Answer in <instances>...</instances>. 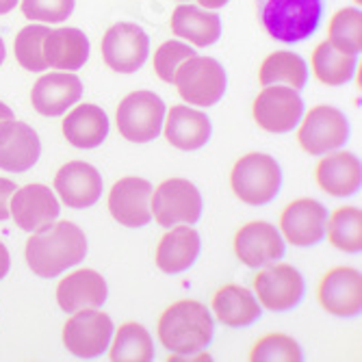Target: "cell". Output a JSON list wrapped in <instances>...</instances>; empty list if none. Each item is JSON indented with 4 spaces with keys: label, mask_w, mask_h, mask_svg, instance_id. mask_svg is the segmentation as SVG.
<instances>
[{
    "label": "cell",
    "mask_w": 362,
    "mask_h": 362,
    "mask_svg": "<svg viewBox=\"0 0 362 362\" xmlns=\"http://www.w3.org/2000/svg\"><path fill=\"white\" fill-rule=\"evenodd\" d=\"M204 200L197 187L185 178H170L152 191V217L160 228L193 226L202 219Z\"/></svg>",
    "instance_id": "7"
},
{
    "label": "cell",
    "mask_w": 362,
    "mask_h": 362,
    "mask_svg": "<svg viewBox=\"0 0 362 362\" xmlns=\"http://www.w3.org/2000/svg\"><path fill=\"white\" fill-rule=\"evenodd\" d=\"M16 119V115H13V111L0 100V124H5V122H13Z\"/></svg>",
    "instance_id": "41"
},
{
    "label": "cell",
    "mask_w": 362,
    "mask_h": 362,
    "mask_svg": "<svg viewBox=\"0 0 362 362\" xmlns=\"http://www.w3.org/2000/svg\"><path fill=\"white\" fill-rule=\"evenodd\" d=\"M109 117L103 107L98 105H81L72 107V111L63 117L61 130L63 137L70 141V146L81 150L100 148L109 137Z\"/></svg>",
    "instance_id": "25"
},
{
    "label": "cell",
    "mask_w": 362,
    "mask_h": 362,
    "mask_svg": "<svg viewBox=\"0 0 362 362\" xmlns=\"http://www.w3.org/2000/svg\"><path fill=\"white\" fill-rule=\"evenodd\" d=\"M325 0H256V16L262 30L276 42L300 44L321 26Z\"/></svg>",
    "instance_id": "3"
},
{
    "label": "cell",
    "mask_w": 362,
    "mask_h": 362,
    "mask_svg": "<svg viewBox=\"0 0 362 362\" xmlns=\"http://www.w3.org/2000/svg\"><path fill=\"white\" fill-rule=\"evenodd\" d=\"M5 54H7V50H5V42H3V37H0V65H3V61H5Z\"/></svg>",
    "instance_id": "43"
},
{
    "label": "cell",
    "mask_w": 362,
    "mask_h": 362,
    "mask_svg": "<svg viewBox=\"0 0 362 362\" xmlns=\"http://www.w3.org/2000/svg\"><path fill=\"white\" fill-rule=\"evenodd\" d=\"M42 156L40 135L24 122L0 124V170L24 174L35 168Z\"/></svg>",
    "instance_id": "19"
},
{
    "label": "cell",
    "mask_w": 362,
    "mask_h": 362,
    "mask_svg": "<svg viewBox=\"0 0 362 362\" xmlns=\"http://www.w3.org/2000/svg\"><path fill=\"white\" fill-rule=\"evenodd\" d=\"M109 298L107 280L93 269H78L57 286V304L65 315L103 308Z\"/></svg>",
    "instance_id": "21"
},
{
    "label": "cell",
    "mask_w": 362,
    "mask_h": 362,
    "mask_svg": "<svg viewBox=\"0 0 362 362\" xmlns=\"http://www.w3.org/2000/svg\"><path fill=\"white\" fill-rule=\"evenodd\" d=\"M174 85L178 95L191 107H215L228 87L223 65L213 57H191L187 59L176 76Z\"/></svg>",
    "instance_id": "6"
},
{
    "label": "cell",
    "mask_w": 362,
    "mask_h": 362,
    "mask_svg": "<svg viewBox=\"0 0 362 362\" xmlns=\"http://www.w3.org/2000/svg\"><path fill=\"white\" fill-rule=\"evenodd\" d=\"M83 91V83L76 74L50 72L33 85L30 105L44 117H61L81 103Z\"/></svg>",
    "instance_id": "18"
},
{
    "label": "cell",
    "mask_w": 362,
    "mask_h": 362,
    "mask_svg": "<svg viewBox=\"0 0 362 362\" xmlns=\"http://www.w3.org/2000/svg\"><path fill=\"white\" fill-rule=\"evenodd\" d=\"M113 339V321L100 308L74 313L63 325V345L78 358L103 356Z\"/></svg>",
    "instance_id": "12"
},
{
    "label": "cell",
    "mask_w": 362,
    "mask_h": 362,
    "mask_svg": "<svg viewBox=\"0 0 362 362\" xmlns=\"http://www.w3.org/2000/svg\"><path fill=\"white\" fill-rule=\"evenodd\" d=\"M230 187L241 202L250 206H267L282 189V170L274 156L250 152L235 163L230 172Z\"/></svg>",
    "instance_id": "4"
},
{
    "label": "cell",
    "mask_w": 362,
    "mask_h": 362,
    "mask_svg": "<svg viewBox=\"0 0 362 362\" xmlns=\"http://www.w3.org/2000/svg\"><path fill=\"white\" fill-rule=\"evenodd\" d=\"M327 42L345 54H360L362 50V13L360 7L339 9L327 24Z\"/></svg>",
    "instance_id": "33"
},
{
    "label": "cell",
    "mask_w": 362,
    "mask_h": 362,
    "mask_svg": "<svg viewBox=\"0 0 362 362\" xmlns=\"http://www.w3.org/2000/svg\"><path fill=\"white\" fill-rule=\"evenodd\" d=\"M11 269V258H9V252L5 247V243H0V280H5L7 274Z\"/></svg>",
    "instance_id": "39"
},
{
    "label": "cell",
    "mask_w": 362,
    "mask_h": 362,
    "mask_svg": "<svg viewBox=\"0 0 362 362\" xmlns=\"http://www.w3.org/2000/svg\"><path fill=\"white\" fill-rule=\"evenodd\" d=\"M191 57H195V50L191 46L176 42V40L165 42V44H160V48L154 52V59H152L154 72L163 83L174 85V76H176L178 68Z\"/></svg>",
    "instance_id": "36"
},
{
    "label": "cell",
    "mask_w": 362,
    "mask_h": 362,
    "mask_svg": "<svg viewBox=\"0 0 362 362\" xmlns=\"http://www.w3.org/2000/svg\"><path fill=\"white\" fill-rule=\"evenodd\" d=\"M356 3H358V7H360V3H362V0H356Z\"/></svg>",
    "instance_id": "45"
},
{
    "label": "cell",
    "mask_w": 362,
    "mask_h": 362,
    "mask_svg": "<svg viewBox=\"0 0 362 362\" xmlns=\"http://www.w3.org/2000/svg\"><path fill=\"white\" fill-rule=\"evenodd\" d=\"M168 107L154 91H133L119 103L115 111V126L130 144H150L163 133Z\"/></svg>",
    "instance_id": "5"
},
{
    "label": "cell",
    "mask_w": 362,
    "mask_h": 362,
    "mask_svg": "<svg viewBox=\"0 0 362 362\" xmlns=\"http://www.w3.org/2000/svg\"><path fill=\"white\" fill-rule=\"evenodd\" d=\"M211 308L215 319L226 327H250L262 315L254 293L239 284H223L213 295Z\"/></svg>",
    "instance_id": "27"
},
{
    "label": "cell",
    "mask_w": 362,
    "mask_h": 362,
    "mask_svg": "<svg viewBox=\"0 0 362 362\" xmlns=\"http://www.w3.org/2000/svg\"><path fill=\"white\" fill-rule=\"evenodd\" d=\"M313 72L319 83L325 87H341L347 85L354 78L358 59L356 54H345L339 48H334L330 42H321L310 57Z\"/></svg>",
    "instance_id": "30"
},
{
    "label": "cell",
    "mask_w": 362,
    "mask_h": 362,
    "mask_svg": "<svg viewBox=\"0 0 362 362\" xmlns=\"http://www.w3.org/2000/svg\"><path fill=\"white\" fill-rule=\"evenodd\" d=\"M103 59L117 74L139 72L150 57L148 33L133 22L113 24L103 37Z\"/></svg>",
    "instance_id": "10"
},
{
    "label": "cell",
    "mask_w": 362,
    "mask_h": 362,
    "mask_svg": "<svg viewBox=\"0 0 362 362\" xmlns=\"http://www.w3.org/2000/svg\"><path fill=\"white\" fill-rule=\"evenodd\" d=\"M163 133H165L170 146L182 152H195L209 144L213 135V124L206 113L185 105H176L165 113Z\"/></svg>",
    "instance_id": "23"
},
{
    "label": "cell",
    "mask_w": 362,
    "mask_h": 362,
    "mask_svg": "<svg viewBox=\"0 0 362 362\" xmlns=\"http://www.w3.org/2000/svg\"><path fill=\"white\" fill-rule=\"evenodd\" d=\"M172 33L193 46L209 48L219 42L221 37V20L217 13L202 9L197 5H178L172 13Z\"/></svg>",
    "instance_id": "28"
},
{
    "label": "cell",
    "mask_w": 362,
    "mask_h": 362,
    "mask_svg": "<svg viewBox=\"0 0 362 362\" xmlns=\"http://www.w3.org/2000/svg\"><path fill=\"white\" fill-rule=\"evenodd\" d=\"M254 293L260 306L272 313H286L304 300L306 282L293 265L278 262L254 276Z\"/></svg>",
    "instance_id": "11"
},
{
    "label": "cell",
    "mask_w": 362,
    "mask_h": 362,
    "mask_svg": "<svg viewBox=\"0 0 362 362\" xmlns=\"http://www.w3.org/2000/svg\"><path fill=\"white\" fill-rule=\"evenodd\" d=\"M152 191L146 178H119L109 193L111 217L124 228H146L152 219Z\"/></svg>",
    "instance_id": "16"
},
{
    "label": "cell",
    "mask_w": 362,
    "mask_h": 362,
    "mask_svg": "<svg viewBox=\"0 0 362 362\" xmlns=\"http://www.w3.org/2000/svg\"><path fill=\"white\" fill-rule=\"evenodd\" d=\"M176 3H189V0H176Z\"/></svg>",
    "instance_id": "44"
},
{
    "label": "cell",
    "mask_w": 362,
    "mask_h": 362,
    "mask_svg": "<svg viewBox=\"0 0 362 362\" xmlns=\"http://www.w3.org/2000/svg\"><path fill=\"white\" fill-rule=\"evenodd\" d=\"M113 362H150L154 358V343L150 332L137 321H128L117 327L115 341L109 349Z\"/></svg>",
    "instance_id": "31"
},
{
    "label": "cell",
    "mask_w": 362,
    "mask_h": 362,
    "mask_svg": "<svg viewBox=\"0 0 362 362\" xmlns=\"http://www.w3.org/2000/svg\"><path fill=\"white\" fill-rule=\"evenodd\" d=\"M327 209L313 197H298L284 206L280 215V230L288 245L313 247L325 237Z\"/></svg>",
    "instance_id": "14"
},
{
    "label": "cell",
    "mask_w": 362,
    "mask_h": 362,
    "mask_svg": "<svg viewBox=\"0 0 362 362\" xmlns=\"http://www.w3.org/2000/svg\"><path fill=\"white\" fill-rule=\"evenodd\" d=\"M54 189L65 206L83 211L98 204L105 191V182L100 172L89 165V163L70 160L57 172Z\"/></svg>",
    "instance_id": "17"
},
{
    "label": "cell",
    "mask_w": 362,
    "mask_h": 362,
    "mask_svg": "<svg viewBox=\"0 0 362 362\" xmlns=\"http://www.w3.org/2000/svg\"><path fill=\"white\" fill-rule=\"evenodd\" d=\"M87 237L72 221H52L26 241V265L40 278H59L85 260Z\"/></svg>",
    "instance_id": "1"
},
{
    "label": "cell",
    "mask_w": 362,
    "mask_h": 362,
    "mask_svg": "<svg viewBox=\"0 0 362 362\" xmlns=\"http://www.w3.org/2000/svg\"><path fill=\"white\" fill-rule=\"evenodd\" d=\"M48 33H50L48 24H28L18 33L13 50H16L18 63L24 70H28V72H46L48 70V63L42 52V44Z\"/></svg>",
    "instance_id": "34"
},
{
    "label": "cell",
    "mask_w": 362,
    "mask_h": 362,
    "mask_svg": "<svg viewBox=\"0 0 362 362\" xmlns=\"http://www.w3.org/2000/svg\"><path fill=\"white\" fill-rule=\"evenodd\" d=\"M308 74L310 70L304 57L295 52H286V50H278L260 63L258 81L262 87L284 85L295 91H302L308 85Z\"/></svg>",
    "instance_id": "29"
},
{
    "label": "cell",
    "mask_w": 362,
    "mask_h": 362,
    "mask_svg": "<svg viewBox=\"0 0 362 362\" xmlns=\"http://www.w3.org/2000/svg\"><path fill=\"white\" fill-rule=\"evenodd\" d=\"M325 235L330 243L341 250L356 254L362 250V211L358 206H341L327 217Z\"/></svg>",
    "instance_id": "32"
},
{
    "label": "cell",
    "mask_w": 362,
    "mask_h": 362,
    "mask_svg": "<svg viewBox=\"0 0 362 362\" xmlns=\"http://www.w3.org/2000/svg\"><path fill=\"white\" fill-rule=\"evenodd\" d=\"M20 7L28 20L42 24H59L74 13L76 0H20Z\"/></svg>",
    "instance_id": "37"
},
{
    "label": "cell",
    "mask_w": 362,
    "mask_h": 362,
    "mask_svg": "<svg viewBox=\"0 0 362 362\" xmlns=\"http://www.w3.org/2000/svg\"><path fill=\"white\" fill-rule=\"evenodd\" d=\"M197 5H200L202 9H209V11H215V9H223L230 0H195Z\"/></svg>",
    "instance_id": "40"
},
{
    "label": "cell",
    "mask_w": 362,
    "mask_h": 362,
    "mask_svg": "<svg viewBox=\"0 0 362 362\" xmlns=\"http://www.w3.org/2000/svg\"><path fill=\"white\" fill-rule=\"evenodd\" d=\"M349 139V122L332 105H317L302 115L298 144L310 156H323L339 150Z\"/></svg>",
    "instance_id": "8"
},
{
    "label": "cell",
    "mask_w": 362,
    "mask_h": 362,
    "mask_svg": "<svg viewBox=\"0 0 362 362\" xmlns=\"http://www.w3.org/2000/svg\"><path fill=\"white\" fill-rule=\"evenodd\" d=\"M235 254L250 269L267 267L278 262L286 254L280 230L269 221H250L235 237Z\"/></svg>",
    "instance_id": "15"
},
{
    "label": "cell",
    "mask_w": 362,
    "mask_h": 362,
    "mask_svg": "<svg viewBox=\"0 0 362 362\" xmlns=\"http://www.w3.org/2000/svg\"><path fill=\"white\" fill-rule=\"evenodd\" d=\"M20 5V0H0V16L11 13Z\"/></svg>",
    "instance_id": "42"
},
{
    "label": "cell",
    "mask_w": 362,
    "mask_h": 362,
    "mask_svg": "<svg viewBox=\"0 0 362 362\" xmlns=\"http://www.w3.org/2000/svg\"><path fill=\"white\" fill-rule=\"evenodd\" d=\"M9 211L20 230L37 233V230L57 221L61 206L57 195L46 185H26L13 193Z\"/></svg>",
    "instance_id": "20"
},
{
    "label": "cell",
    "mask_w": 362,
    "mask_h": 362,
    "mask_svg": "<svg viewBox=\"0 0 362 362\" xmlns=\"http://www.w3.org/2000/svg\"><path fill=\"white\" fill-rule=\"evenodd\" d=\"M158 339L172 360L202 354L215 339V319L211 310L197 300H180L168 306L158 319Z\"/></svg>",
    "instance_id": "2"
},
{
    "label": "cell",
    "mask_w": 362,
    "mask_h": 362,
    "mask_svg": "<svg viewBox=\"0 0 362 362\" xmlns=\"http://www.w3.org/2000/svg\"><path fill=\"white\" fill-rule=\"evenodd\" d=\"M18 191V185L9 178H0V221H7L11 217L9 204H11V197Z\"/></svg>",
    "instance_id": "38"
},
{
    "label": "cell",
    "mask_w": 362,
    "mask_h": 362,
    "mask_svg": "<svg viewBox=\"0 0 362 362\" xmlns=\"http://www.w3.org/2000/svg\"><path fill=\"white\" fill-rule=\"evenodd\" d=\"M302 358L300 343L282 332L260 337L250 349V360L254 362H300Z\"/></svg>",
    "instance_id": "35"
},
{
    "label": "cell",
    "mask_w": 362,
    "mask_h": 362,
    "mask_svg": "<svg viewBox=\"0 0 362 362\" xmlns=\"http://www.w3.org/2000/svg\"><path fill=\"white\" fill-rule=\"evenodd\" d=\"M317 300L334 317H358L362 310V274L354 267H332L319 280Z\"/></svg>",
    "instance_id": "13"
},
{
    "label": "cell",
    "mask_w": 362,
    "mask_h": 362,
    "mask_svg": "<svg viewBox=\"0 0 362 362\" xmlns=\"http://www.w3.org/2000/svg\"><path fill=\"white\" fill-rule=\"evenodd\" d=\"M42 52L48 68L59 72H76L89 59V40L78 28H57L46 35Z\"/></svg>",
    "instance_id": "26"
},
{
    "label": "cell",
    "mask_w": 362,
    "mask_h": 362,
    "mask_svg": "<svg viewBox=\"0 0 362 362\" xmlns=\"http://www.w3.org/2000/svg\"><path fill=\"white\" fill-rule=\"evenodd\" d=\"M202 252V239L197 235L195 228H189L185 223L172 226L165 235L160 237L156 245V256L154 262L156 267L168 274V276H178L189 272Z\"/></svg>",
    "instance_id": "22"
},
{
    "label": "cell",
    "mask_w": 362,
    "mask_h": 362,
    "mask_svg": "<svg viewBox=\"0 0 362 362\" xmlns=\"http://www.w3.org/2000/svg\"><path fill=\"white\" fill-rule=\"evenodd\" d=\"M315 180L319 189L332 197H349L358 193L362 185L360 158L351 152H327L315 170Z\"/></svg>",
    "instance_id": "24"
},
{
    "label": "cell",
    "mask_w": 362,
    "mask_h": 362,
    "mask_svg": "<svg viewBox=\"0 0 362 362\" xmlns=\"http://www.w3.org/2000/svg\"><path fill=\"white\" fill-rule=\"evenodd\" d=\"M254 122L272 135H286L295 130L304 115V100L300 91L284 85L260 89L252 107Z\"/></svg>",
    "instance_id": "9"
}]
</instances>
